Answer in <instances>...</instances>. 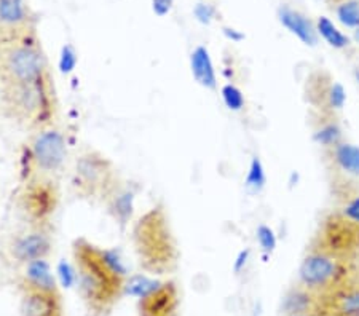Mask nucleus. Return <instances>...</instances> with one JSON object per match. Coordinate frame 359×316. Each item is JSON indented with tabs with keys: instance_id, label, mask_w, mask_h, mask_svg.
Masks as SVG:
<instances>
[{
	"instance_id": "nucleus-1",
	"label": "nucleus",
	"mask_w": 359,
	"mask_h": 316,
	"mask_svg": "<svg viewBox=\"0 0 359 316\" xmlns=\"http://www.w3.org/2000/svg\"><path fill=\"white\" fill-rule=\"evenodd\" d=\"M77 291L91 316L109 315L125 296L128 269L117 249L101 248L87 238L72 243Z\"/></svg>"
},
{
	"instance_id": "nucleus-2",
	"label": "nucleus",
	"mask_w": 359,
	"mask_h": 316,
	"mask_svg": "<svg viewBox=\"0 0 359 316\" xmlns=\"http://www.w3.org/2000/svg\"><path fill=\"white\" fill-rule=\"evenodd\" d=\"M131 240L144 273L163 276L176 269L177 241L163 204H155L134 223Z\"/></svg>"
},
{
	"instance_id": "nucleus-3",
	"label": "nucleus",
	"mask_w": 359,
	"mask_h": 316,
	"mask_svg": "<svg viewBox=\"0 0 359 316\" xmlns=\"http://www.w3.org/2000/svg\"><path fill=\"white\" fill-rule=\"evenodd\" d=\"M0 101L8 119L36 131L48 128L56 114V93L52 75L31 83L2 85Z\"/></svg>"
},
{
	"instance_id": "nucleus-4",
	"label": "nucleus",
	"mask_w": 359,
	"mask_h": 316,
	"mask_svg": "<svg viewBox=\"0 0 359 316\" xmlns=\"http://www.w3.org/2000/svg\"><path fill=\"white\" fill-rule=\"evenodd\" d=\"M50 69L41 45L27 34L16 37L0 53V85L31 83L50 77Z\"/></svg>"
},
{
	"instance_id": "nucleus-5",
	"label": "nucleus",
	"mask_w": 359,
	"mask_h": 316,
	"mask_svg": "<svg viewBox=\"0 0 359 316\" xmlns=\"http://www.w3.org/2000/svg\"><path fill=\"white\" fill-rule=\"evenodd\" d=\"M72 188L80 198L105 202L122 179L114 163L98 151L83 152L72 171Z\"/></svg>"
},
{
	"instance_id": "nucleus-6",
	"label": "nucleus",
	"mask_w": 359,
	"mask_h": 316,
	"mask_svg": "<svg viewBox=\"0 0 359 316\" xmlns=\"http://www.w3.org/2000/svg\"><path fill=\"white\" fill-rule=\"evenodd\" d=\"M123 294L138 299L139 316L179 315V289L171 280H160L147 273L130 275Z\"/></svg>"
},
{
	"instance_id": "nucleus-7",
	"label": "nucleus",
	"mask_w": 359,
	"mask_h": 316,
	"mask_svg": "<svg viewBox=\"0 0 359 316\" xmlns=\"http://www.w3.org/2000/svg\"><path fill=\"white\" fill-rule=\"evenodd\" d=\"M67 155V142L63 133L53 126L36 133L24 151L22 162H27L24 181L34 174H54L63 168Z\"/></svg>"
},
{
	"instance_id": "nucleus-8",
	"label": "nucleus",
	"mask_w": 359,
	"mask_h": 316,
	"mask_svg": "<svg viewBox=\"0 0 359 316\" xmlns=\"http://www.w3.org/2000/svg\"><path fill=\"white\" fill-rule=\"evenodd\" d=\"M59 204L58 184L47 174L27 177L20 195V206L32 227H47Z\"/></svg>"
},
{
	"instance_id": "nucleus-9",
	"label": "nucleus",
	"mask_w": 359,
	"mask_h": 316,
	"mask_svg": "<svg viewBox=\"0 0 359 316\" xmlns=\"http://www.w3.org/2000/svg\"><path fill=\"white\" fill-rule=\"evenodd\" d=\"M346 276V269L340 260L324 249L312 251L299 267V283L312 292H321L339 285Z\"/></svg>"
},
{
	"instance_id": "nucleus-10",
	"label": "nucleus",
	"mask_w": 359,
	"mask_h": 316,
	"mask_svg": "<svg viewBox=\"0 0 359 316\" xmlns=\"http://www.w3.org/2000/svg\"><path fill=\"white\" fill-rule=\"evenodd\" d=\"M53 241L47 227H32L29 232L16 236L10 245V253L18 264H29L38 259H48Z\"/></svg>"
},
{
	"instance_id": "nucleus-11",
	"label": "nucleus",
	"mask_w": 359,
	"mask_h": 316,
	"mask_svg": "<svg viewBox=\"0 0 359 316\" xmlns=\"http://www.w3.org/2000/svg\"><path fill=\"white\" fill-rule=\"evenodd\" d=\"M21 316H63L61 294L22 287Z\"/></svg>"
},
{
	"instance_id": "nucleus-12",
	"label": "nucleus",
	"mask_w": 359,
	"mask_h": 316,
	"mask_svg": "<svg viewBox=\"0 0 359 316\" xmlns=\"http://www.w3.org/2000/svg\"><path fill=\"white\" fill-rule=\"evenodd\" d=\"M134 203H136V190L123 181L110 192V195L104 202L109 216L122 229H125L133 219Z\"/></svg>"
},
{
	"instance_id": "nucleus-13",
	"label": "nucleus",
	"mask_w": 359,
	"mask_h": 316,
	"mask_svg": "<svg viewBox=\"0 0 359 316\" xmlns=\"http://www.w3.org/2000/svg\"><path fill=\"white\" fill-rule=\"evenodd\" d=\"M358 229V225L351 224L350 220H346L342 214L340 218H332L328 220L326 229H324V238H326V248H324V251H328L330 254L349 251V249L356 245L359 232L353 235L350 234Z\"/></svg>"
},
{
	"instance_id": "nucleus-14",
	"label": "nucleus",
	"mask_w": 359,
	"mask_h": 316,
	"mask_svg": "<svg viewBox=\"0 0 359 316\" xmlns=\"http://www.w3.org/2000/svg\"><path fill=\"white\" fill-rule=\"evenodd\" d=\"M22 287L42 291V292H59L58 280L53 273L52 264L48 259H38L24 265V276H22Z\"/></svg>"
},
{
	"instance_id": "nucleus-15",
	"label": "nucleus",
	"mask_w": 359,
	"mask_h": 316,
	"mask_svg": "<svg viewBox=\"0 0 359 316\" xmlns=\"http://www.w3.org/2000/svg\"><path fill=\"white\" fill-rule=\"evenodd\" d=\"M278 20L284 29H288L291 34L299 38L304 45L315 47L318 43L316 26L305 15L289 7H281L278 10Z\"/></svg>"
},
{
	"instance_id": "nucleus-16",
	"label": "nucleus",
	"mask_w": 359,
	"mask_h": 316,
	"mask_svg": "<svg viewBox=\"0 0 359 316\" xmlns=\"http://www.w3.org/2000/svg\"><path fill=\"white\" fill-rule=\"evenodd\" d=\"M190 70H192V77L200 86L211 91L217 90L216 68L210 50L206 47L198 45L190 53Z\"/></svg>"
},
{
	"instance_id": "nucleus-17",
	"label": "nucleus",
	"mask_w": 359,
	"mask_h": 316,
	"mask_svg": "<svg viewBox=\"0 0 359 316\" xmlns=\"http://www.w3.org/2000/svg\"><path fill=\"white\" fill-rule=\"evenodd\" d=\"M26 20V0H0V31L20 29Z\"/></svg>"
},
{
	"instance_id": "nucleus-18",
	"label": "nucleus",
	"mask_w": 359,
	"mask_h": 316,
	"mask_svg": "<svg viewBox=\"0 0 359 316\" xmlns=\"http://www.w3.org/2000/svg\"><path fill=\"white\" fill-rule=\"evenodd\" d=\"M335 165L350 176H359V146L342 141L332 149Z\"/></svg>"
},
{
	"instance_id": "nucleus-19",
	"label": "nucleus",
	"mask_w": 359,
	"mask_h": 316,
	"mask_svg": "<svg viewBox=\"0 0 359 316\" xmlns=\"http://www.w3.org/2000/svg\"><path fill=\"white\" fill-rule=\"evenodd\" d=\"M318 37H321L329 47L335 50H344L350 45L349 36H345L328 16H319L316 21Z\"/></svg>"
},
{
	"instance_id": "nucleus-20",
	"label": "nucleus",
	"mask_w": 359,
	"mask_h": 316,
	"mask_svg": "<svg viewBox=\"0 0 359 316\" xmlns=\"http://www.w3.org/2000/svg\"><path fill=\"white\" fill-rule=\"evenodd\" d=\"M283 310L288 315H307L313 310V292L305 287H297L284 297Z\"/></svg>"
},
{
	"instance_id": "nucleus-21",
	"label": "nucleus",
	"mask_w": 359,
	"mask_h": 316,
	"mask_svg": "<svg viewBox=\"0 0 359 316\" xmlns=\"http://www.w3.org/2000/svg\"><path fill=\"white\" fill-rule=\"evenodd\" d=\"M267 184V174L265 166H263L262 160L259 157H252L248 173L244 177V188L249 195H259V193L265 188Z\"/></svg>"
},
{
	"instance_id": "nucleus-22",
	"label": "nucleus",
	"mask_w": 359,
	"mask_h": 316,
	"mask_svg": "<svg viewBox=\"0 0 359 316\" xmlns=\"http://www.w3.org/2000/svg\"><path fill=\"white\" fill-rule=\"evenodd\" d=\"M334 308L337 316H359V286L335 294Z\"/></svg>"
},
{
	"instance_id": "nucleus-23",
	"label": "nucleus",
	"mask_w": 359,
	"mask_h": 316,
	"mask_svg": "<svg viewBox=\"0 0 359 316\" xmlns=\"http://www.w3.org/2000/svg\"><path fill=\"white\" fill-rule=\"evenodd\" d=\"M342 137H344V131L335 121H328L319 126V128L313 133V141H315L318 146L326 147V149H334L339 142H342Z\"/></svg>"
},
{
	"instance_id": "nucleus-24",
	"label": "nucleus",
	"mask_w": 359,
	"mask_h": 316,
	"mask_svg": "<svg viewBox=\"0 0 359 316\" xmlns=\"http://www.w3.org/2000/svg\"><path fill=\"white\" fill-rule=\"evenodd\" d=\"M221 98L226 107L232 112H241L246 105V98L241 88L235 85V83L228 82L221 88Z\"/></svg>"
},
{
	"instance_id": "nucleus-25",
	"label": "nucleus",
	"mask_w": 359,
	"mask_h": 316,
	"mask_svg": "<svg viewBox=\"0 0 359 316\" xmlns=\"http://www.w3.org/2000/svg\"><path fill=\"white\" fill-rule=\"evenodd\" d=\"M335 15L337 20L345 27L350 29H358L359 27V2L358 0H345L337 5L335 8Z\"/></svg>"
},
{
	"instance_id": "nucleus-26",
	"label": "nucleus",
	"mask_w": 359,
	"mask_h": 316,
	"mask_svg": "<svg viewBox=\"0 0 359 316\" xmlns=\"http://www.w3.org/2000/svg\"><path fill=\"white\" fill-rule=\"evenodd\" d=\"M256 240L259 243L261 251L263 254V259H268L274 253L278 246V236L270 225L261 224L256 229Z\"/></svg>"
},
{
	"instance_id": "nucleus-27",
	"label": "nucleus",
	"mask_w": 359,
	"mask_h": 316,
	"mask_svg": "<svg viewBox=\"0 0 359 316\" xmlns=\"http://www.w3.org/2000/svg\"><path fill=\"white\" fill-rule=\"evenodd\" d=\"M56 280L66 289H71V287L77 286V270L74 262L69 264L66 259L61 260L56 267Z\"/></svg>"
},
{
	"instance_id": "nucleus-28",
	"label": "nucleus",
	"mask_w": 359,
	"mask_h": 316,
	"mask_svg": "<svg viewBox=\"0 0 359 316\" xmlns=\"http://www.w3.org/2000/svg\"><path fill=\"white\" fill-rule=\"evenodd\" d=\"M328 98V105L332 110H342L346 104V91L342 83L334 82L332 85L329 86V90L326 93Z\"/></svg>"
},
{
	"instance_id": "nucleus-29",
	"label": "nucleus",
	"mask_w": 359,
	"mask_h": 316,
	"mask_svg": "<svg viewBox=\"0 0 359 316\" xmlns=\"http://www.w3.org/2000/svg\"><path fill=\"white\" fill-rule=\"evenodd\" d=\"M77 53L74 47L71 45H64L61 48V54H59V63H58V68L59 72L63 75H69L72 72L75 70L77 68Z\"/></svg>"
},
{
	"instance_id": "nucleus-30",
	"label": "nucleus",
	"mask_w": 359,
	"mask_h": 316,
	"mask_svg": "<svg viewBox=\"0 0 359 316\" xmlns=\"http://www.w3.org/2000/svg\"><path fill=\"white\" fill-rule=\"evenodd\" d=\"M193 15H195V18H196V21H198V23L207 26V24H211L216 18V8L212 7L211 3L201 2V3L195 5Z\"/></svg>"
},
{
	"instance_id": "nucleus-31",
	"label": "nucleus",
	"mask_w": 359,
	"mask_h": 316,
	"mask_svg": "<svg viewBox=\"0 0 359 316\" xmlns=\"http://www.w3.org/2000/svg\"><path fill=\"white\" fill-rule=\"evenodd\" d=\"M342 216H344L346 220H350L351 224L359 227V195L353 197L346 202L345 206L342 208Z\"/></svg>"
},
{
	"instance_id": "nucleus-32",
	"label": "nucleus",
	"mask_w": 359,
	"mask_h": 316,
	"mask_svg": "<svg viewBox=\"0 0 359 316\" xmlns=\"http://www.w3.org/2000/svg\"><path fill=\"white\" fill-rule=\"evenodd\" d=\"M249 257H251V249H241V251L237 254V257L233 260V271L235 273H241L246 269V265L249 262Z\"/></svg>"
},
{
	"instance_id": "nucleus-33",
	"label": "nucleus",
	"mask_w": 359,
	"mask_h": 316,
	"mask_svg": "<svg viewBox=\"0 0 359 316\" xmlns=\"http://www.w3.org/2000/svg\"><path fill=\"white\" fill-rule=\"evenodd\" d=\"M175 0H152V10L156 16H166L171 12Z\"/></svg>"
},
{
	"instance_id": "nucleus-34",
	"label": "nucleus",
	"mask_w": 359,
	"mask_h": 316,
	"mask_svg": "<svg viewBox=\"0 0 359 316\" xmlns=\"http://www.w3.org/2000/svg\"><path fill=\"white\" fill-rule=\"evenodd\" d=\"M222 34L224 37L230 40L232 43H240L244 40V34L238 29H233V27H224L222 29Z\"/></svg>"
},
{
	"instance_id": "nucleus-35",
	"label": "nucleus",
	"mask_w": 359,
	"mask_h": 316,
	"mask_svg": "<svg viewBox=\"0 0 359 316\" xmlns=\"http://www.w3.org/2000/svg\"><path fill=\"white\" fill-rule=\"evenodd\" d=\"M299 182H300V174L297 173V171H293V173H291V176H289V187L294 188V187H297Z\"/></svg>"
},
{
	"instance_id": "nucleus-36",
	"label": "nucleus",
	"mask_w": 359,
	"mask_h": 316,
	"mask_svg": "<svg viewBox=\"0 0 359 316\" xmlns=\"http://www.w3.org/2000/svg\"><path fill=\"white\" fill-rule=\"evenodd\" d=\"M355 80H356L358 86H359V68H358V69H355Z\"/></svg>"
},
{
	"instance_id": "nucleus-37",
	"label": "nucleus",
	"mask_w": 359,
	"mask_h": 316,
	"mask_svg": "<svg viewBox=\"0 0 359 316\" xmlns=\"http://www.w3.org/2000/svg\"><path fill=\"white\" fill-rule=\"evenodd\" d=\"M355 38H356V42L359 43V27H358V29H355Z\"/></svg>"
},
{
	"instance_id": "nucleus-38",
	"label": "nucleus",
	"mask_w": 359,
	"mask_h": 316,
	"mask_svg": "<svg viewBox=\"0 0 359 316\" xmlns=\"http://www.w3.org/2000/svg\"><path fill=\"white\" fill-rule=\"evenodd\" d=\"M293 316H307V315H293Z\"/></svg>"
}]
</instances>
